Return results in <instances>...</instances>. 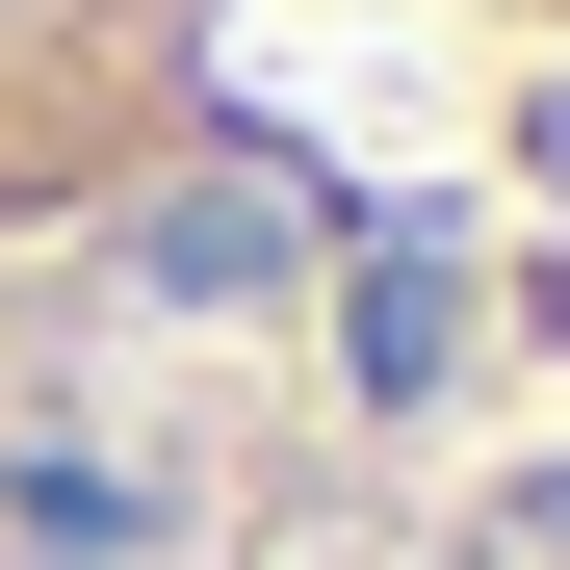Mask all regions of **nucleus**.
<instances>
[{
	"label": "nucleus",
	"instance_id": "nucleus-2",
	"mask_svg": "<svg viewBox=\"0 0 570 570\" xmlns=\"http://www.w3.org/2000/svg\"><path fill=\"white\" fill-rule=\"evenodd\" d=\"M0 519H27V544H105V570H130V544H156V466H130V441H27V466H0Z\"/></svg>",
	"mask_w": 570,
	"mask_h": 570
},
{
	"label": "nucleus",
	"instance_id": "nucleus-4",
	"mask_svg": "<svg viewBox=\"0 0 570 570\" xmlns=\"http://www.w3.org/2000/svg\"><path fill=\"white\" fill-rule=\"evenodd\" d=\"M544 156H570V78H544Z\"/></svg>",
	"mask_w": 570,
	"mask_h": 570
},
{
	"label": "nucleus",
	"instance_id": "nucleus-3",
	"mask_svg": "<svg viewBox=\"0 0 570 570\" xmlns=\"http://www.w3.org/2000/svg\"><path fill=\"white\" fill-rule=\"evenodd\" d=\"M156 285H181V312H234V285H285V208H259V181H181V208H156Z\"/></svg>",
	"mask_w": 570,
	"mask_h": 570
},
{
	"label": "nucleus",
	"instance_id": "nucleus-1",
	"mask_svg": "<svg viewBox=\"0 0 570 570\" xmlns=\"http://www.w3.org/2000/svg\"><path fill=\"white\" fill-rule=\"evenodd\" d=\"M337 363H363V390H390V415H415V390H441V363H466V285H441V259L390 234V259H363V285H337Z\"/></svg>",
	"mask_w": 570,
	"mask_h": 570
}]
</instances>
